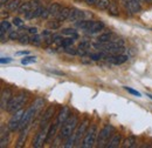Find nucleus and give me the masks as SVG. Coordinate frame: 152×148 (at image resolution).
<instances>
[{
    "instance_id": "obj_31",
    "label": "nucleus",
    "mask_w": 152,
    "mask_h": 148,
    "mask_svg": "<svg viewBox=\"0 0 152 148\" xmlns=\"http://www.w3.org/2000/svg\"><path fill=\"white\" fill-rule=\"evenodd\" d=\"M35 61H37V58L35 56H25L21 60V64L22 65H31V64H34Z\"/></svg>"
},
{
    "instance_id": "obj_20",
    "label": "nucleus",
    "mask_w": 152,
    "mask_h": 148,
    "mask_svg": "<svg viewBox=\"0 0 152 148\" xmlns=\"http://www.w3.org/2000/svg\"><path fill=\"white\" fill-rule=\"evenodd\" d=\"M62 6L57 2H53L49 7H48V12H49V17H53V18H56V16L60 13Z\"/></svg>"
},
{
    "instance_id": "obj_13",
    "label": "nucleus",
    "mask_w": 152,
    "mask_h": 148,
    "mask_svg": "<svg viewBox=\"0 0 152 148\" xmlns=\"http://www.w3.org/2000/svg\"><path fill=\"white\" fill-rule=\"evenodd\" d=\"M54 111H55L54 106H50V107H48V108L46 110L45 114H43V116H42V119H41L40 127H43V126H47V125L50 124V120H52V118H53Z\"/></svg>"
},
{
    "instance_id": "obj_26",
    "label": "nucleus",
    "mask_w": 152,
    "mask_h": 148,
    "mask_svg": "<svg viewBox=\"0 0 152 148\" xmlns=\"http://www.w3.org/2000/svg\"><path fill=\"white\" fill-rule=\"evenodd\" d=\"M113 40V34L111 33H103L97 38V42H109Z\"/></svg>"
},
{
    "instance_id": "obj_21",
    "label": "nucleus",
    "mask_w": 152,
    "mask_h": 148,
    "mask_svg": "<svg viewBox=\"0 0 152 148\" xmlns=\"http://www.w3.org/2000/svg\"><path fill=\"white\" fill-rule=\"evenodd\" d=\"M89 48H90V44H89V42H87V41L81 42V44L78 45V47H77V54L84 56V54H87V53H88Z\"/></svg>"
},
{
    "instance_id": "obj_39",
    "label": "nucleus",
    "mask_w": 152,
    "mask_h": 148,
    "mask_svg": "<svg viewBox=\"0 0 152 148\" xmlns=\"http://www.w3.org/2000/svg\"><path fill=\"white\" fill-rule=\"evenodd\" d=\"M11 61H12L11 58H1V59H0V62H1V64H8V62H11Z\"/></svg>"
},
{
    "instance_id": "obj_27",
    "label": "nucleus",
    "mask_w": 152,
    "mask_h": 148,
    "mask_svg": "<svg viewBox=\"0 0 152 148\" xmlns=\"http://www.w3.org/2000/svg\"><path fill=\"white\" fill-rule=\"evenodd\" d=\"M89 56H90V59H93V60H95V61H98V60L105 59V56H107V53H105V52H102V51H99L98 53H90V54H89Z\"/></svg>"
},
{
    "instance_id": "obj_38",
    "label": "nucleus",
    "mask_w": 152,
    "mask_h": 148,
    "mask_svg": "<svg viewBox=\"0 0 152 148\" xmlns=\"http://www.w3.org/2000/svg\"><path fill=\"white\" fill-rule=\"evenodd\" d=\"M28 32L31 34H38V28L37 27H28Z\"/></svg>"
},
{
    "instance_id": "obj_4",
    "label": "nucleus",
    "mask_w": 152,
    "mask_h": 148,
    "mask_svg": "<svg viewBox=\"0 0 152 148\" xmlns=\"http://www.w3.org/2000/svg\"><path fill=\"white\" fill-rule=\"evenodd\" d=\"M115 128L113 125H105L102 130L98 132L97 134V140H96V144H97V147L99 148H104L108 146L111 136L114 135Z\"/></svg>"
},
{
    "instance_id": "obj_18",
    "label": "nucleus",
    "mask_w": 152,
    "mask_h": 148,
    "mask_svg": "<svg viewBox=\"0 0 152 148\" xmlns=\"http://www.w3.org/2000/svg\"><path fill=\"white\" fill-rule=\"evenodd\" d=\"M121 144H122V136H121V134H114L111 136V139H110V141H109L107 148H117L121 146Z\"/></svg>"
},
{
    "instance_id": "obj_11",
    "label": "nucleus",
    "mask_w": 152,
    "mask_h": 148,
    "mask_svg": "<svg viewBox=\"0 0 152 148\" xmlns=\"http://www.w3.org/2000/svg\"><path fill=\"white\" fill-rule=\"evenodd\" d=\"M107 61L113 64V65H122L128 60V56L121 53V54H110V56H105Z\"/></svg>"
},
{
    "instance_id": "obj_19",
    "label": "nucleus",
    "mask_w": 152,
    "mask_h": 148,
    "mask_svg": "<svg viewBox=\"0 0 152 148\" xmlns=\"http://www.w3.org/2000/svg\"><path fill=\"white\" fill-rule=\"evenodd\" d=\"M28 132H29V126H27V127H25L23 130H21L19 139H18V142H17V147L18 148L23 146V144H25V141H26V138H27V135H28Z\"/></svg>"
},
{
    "instance_id": "obj_32",
    "label": "nucleus",
    "mask_w": 152,
    "mask_h": 148,
    "mask_svg": "<svg viewBox=\"0 0 152 148\" xmlns=\"http://www.w3.org/2000/svg\"><path fill=\"white\" fill-rule=\"evenodd\" d=\"M108 11H109V13L111 14V16H118V8H117V6L115 5V4H110V6L108 7Z\"/></svg>"
},
{
    "instance_id": "obj_22",
    "label": "nucleus",
    "mask_w": 152,
    "mask_h": 148,
    "mask_svg": "<svg viewBox=\"0 0 152 148\" xmlns=\"http://www.w3.org/2000/svg\"><path fill=\"white\" fill-rule=\"evenodd\" d=\"M20 6H21L20 0H11L7 2V10L12 11V12H18Z\"/></svg>"
},
{
    "instance_id": "obj_14",
    "label": "nucleus",
    "mask_w": 152,
    "mask_h": 148,
    "mask_svg": "<svg viewBox=\"0 0 152 148\" xmlns=\"http://www.w3.org/2000/svg\"><path fill=\"white\" fill-rule=\"evenodd\" d=\"M84 17H86V12L84 11H81V10H77V8H72L70 16H69L68 20L73 21V22H77L80 20H83Z\"/></svg>"
},
{
    "instance_id": "obj_25",
    "label": "nucleus",
    "mask_w": 152,
    "mask_h": 148,
    "mask_svg": "<svg viewBox=\"0 0 152 148\" xmlns=\"http://www.w3.org/2000/svg\"><path fill=\"white\" fill-rule=\"evenodd\" d=\"M110 1L109 0H96V7L99 10H108V7L110 6Z\"/></svg>"
},
{
    "instance_id": "obj_35",
    "label": "nucleus",
    "mask_w": 152,
    "mask_h": 148,
    "mask_svg": "<svg viewBox=\"0 0 152 148\" xmlns=\"http://www.w3.org/2000/svg\"><path fill=\"white\" fill-rule=\"evenodd\" d=\"M124 90L125 91H128V92L130 93V94H132V95H136V96H138V98H140L142 96V94L138 92V91H136V90H133L131 87H124Z\"/></svg>"
},
{
    "instance_id": "obj_36",
    "label": "nucleus",
    "mask_w": 152,
    "mask_h": 148,
    "mask_svg": "<svg viewBox=\"0 0 152 148\" xmlns=\"http://www.w3.org/2000/svg\"><path fill=\"white\" fill-rule=\"evenodd\" d=\"M64 52H66V53H68V54H77V50L73 48L72 46H70V47L64 48Z\"/></svg>"
},
{
    "instance_id": "obj_40",
    "label": "nucleus",
    "mask_w": 152,
    "mask_h": 148,
    "mask_svg": "<svg viewBox=\"0 0 152 148\" xmlns=\"http://www.w3.org/2000/svg\"><path fill=\"white\" fill-rule=\"evenodd\" d=\"M86 4H88V5H95L96 4V0H83Z\"/></svg>"
},
{
    "instance_id": "obj_30",
    "label": "nucleus",
    "mask_w": 152,
    "mask_h": 148,
    "mask_svg": "<svg viewBox=\"0 0 152 148\" xmlns=\"http://www.w3.org/2000/svg\"><path fill=\"white\" fill-rule=\"evenodd\" d=\"M10 28H11V24H10V21H7V20H2L1 21V31H0V33L1 34H5V32L6 31H10Z\"/></svg>"
},
{
    "instance_id": "obj_6",
    "label": "nucleus",
    "mask_w": 152,
    "mask_h": 148,
    "mask_svg": "<svg viewBox=\"0 0 152 148\" xmlns=\"http://www.w3.org/2000/svg\"><path fill=\"white\" fill-rule=\"evenodd\" d=\"M49 125L40 127V130L35 134V138L33 140V147L34 148H40L43 146L45 142H47V135H48V130H49Z\"/></svg>"
},
{
    "instance_id": "obj_33",
    "label": "nucleus",
    "mask_w": 152,
    "mask_h": 148,
    "mask_svg": "<svg viewBox=\"0 0 152 148\" xmlns=\"http://www.w3.org/2000/svg\"><path fill=\"white\" fill-rule=\"evenodd\" d=\"M19 42L21 45H27L31 42V38L28 37L27 34H21L19 38Z\"/></svg>"
},
{
    "instance_id": "obj_3",
    "label": "nucleus",
    "mask_w": 152,
    "mask_h": 148,
    "mask_svg": "<svg viewBox=\"0 0 152 148\" xmlns=\"http://www.w3.org/2000/svg\"><path fill=\"white\" fill-rule=\"evenodd\" d=\"M28 98H29V93L26 92V91H20L15 95H13V98L10 101L8 107H7L6 111L8 112V113H12V114L15 113V112H18L19 110H21L23 107V105L26 104V101L28 100Z\"/></svg>"
},
{
    "instance_id": "obj_5",
    "label": "nucleus",
    "mask_w": 152,
    "mask_h": 148,
    "mask_svg": "<svg viewBox=\"0 0 152 148\" xmlns=\"http://www.w3.org/2000/svg\"><path fill=\"white\" fill-rule=\"evenodd\" d=\"M97 125L93 124L91 126H89V128L87 130V133L84 134L83 136V140H82V148H91L94 147V145L96 144V140H97Z\"/></svg>"
},
{
    "instance_id": "obj_44",
    "label": "nucleus",
    "mask_w": 152,
    "mask_h": 148,
    "mask_svg": "<svg viewBox=\"0 0 152 148\" xmlns=\"http://www.w3.org/2000/svg\"><path fill=\"white\" fill-rule=\"evenodd\" d=\"M148 96H149V98H150V99L152 100V94H148Z\"/></svg>"
},
{
    "instance_id": "obj_7",
    "label": "nucleus",
    "mask_w": 152,
    "mask_h": 148,
    "mask_svg": "<svg viewBox=\"0 0 152 148\" xmlns=\"http://www.w3.org/2000/svg\"><path fill=\"white\" fill-rule=\"evenodd\" d=\"M23 113H25V111L22 108L19 110L18 112H15V113H13L12 118L10 119V121L7 124V126L11 130V132H15V130H19L21 120H22V116H23Z\"/></svg>"
},
{
    "instance_id": "obj_43",
    "label": "nucleus",
    "mask_w": 152,
    "mask_h": 148,
    "mask_svg": "<svg viewBox=\"0 0 152 148\" xmlns=\"http://www.w3.org/2000/svg\"><path fill=\"white\" fill-rule=\"evenodd\" d=\"M142 1H143V2H144V1H146V2H150V4L152 2V0H142Z\"/></svg>"
},
{
    "instance_id": "obj_15",
    "label": "nucleus",
    "mask_w": 152,
    "mask_h": 148,
    "mask_svg": "<svg viewBox=\"0 0 152 148\" xmlns=\"http://www.w3.org/2000/svg\"><path fill=\"white\" fill-rule=\"evenodd\" d=\"M10 128H8V126L6 127V130H5V126L4 125H1V135H0V138H1V147L5 148L8 144H10V140H11V134H10Z\"/></svg>"
},
{
    "instance_id": "obj_17",
    "label": "nucleus",
    "mask_w": 152,
    "mask_h": 148,
    "mask_svg": "<svg viewBox=\"0 0 152 148\" xmlns=\"http://www.w3.org/2000/svg\"><path fill=\"white\" fill-rule=\"evenodd\" d=\"M70 11L72 10L69 7H62L61 11H60V13L56 16V20L60 21V22H63V21L68 20L69 16H70Z\"/></svg>"
},
{
    "instance_id": "obj_29",
    "label": "nucleus",
    "mask_w": 152,
    "mask_h": 148,
    "mask_svg": "<svg viewBox=\"0 0 152 148\" xmlns=\"http://www.w3.org/2000/svg\"><path fill=\"white\" fill-rule=\"evenodd\" d=\"M41 42H42L41 36H39V34H33V37L31 38V42H29V44H32V45H34V46H39V45H41Z\"/></svg>"
},
{
    "instance_id": "obj_23",
    "label": "nucleus",
    "mask_w": 152,
    "mask_h": 148,
    "mask_svg": "<svg viewBox=\"0 0 152 148\" xmlns=\"http://www.w3.org/2000/svg\"><path fill=\"white\" fill-rule=\"evenodd\" d=\"M122 144H123V145H122L123 148H132L136 146L137 141H136V138H134V136H129V138H126Z\"/></svg>"
},
{
    "instance_id": "obj_1",
    "label": "nucleus",
    "mask_w": 152,
    "mask_h": 148,
    "mask_svg": "<svg viewBox=\"0 0 152 148\" xmlns=\"http://www.w3.org/2000/svg\"><path fill=\"white\" fill-rule=\"evenodd\" d=\"M43 105H45V100L42 98H37L34 100V102L23 113V116H22V120H21V124H20V127H19L20 130H23L25 127H27V126L31 125V122L33 121V119L43 108Z\"/></svg>"
},
{
    "instance_id": "obj_24",
    "label": "nucleus",
    "mask_w": 152,
    "mask_h": 148,
    "mask_svg": "<svg viewBox=\"0 0 152 148\" xmlns=\"http://www.w3.org/2000/svg\"><path fill=\"white\" fill-rule=\"evenodd\" d=\"M31 11H32V6H31V2L28 1V2L21 4V6H20L19 10H18V13H20V14H27Z\"/></svg>"
},
{
    "instance_id": "obj_12",
    "label": "nucleus",
    "mask_w": 152,
    "mask_h": 148,
    "mask_svg": "<svg viewBox=\"0 0 152 148\" xmlns=\"http://www.w3.org/2000/svg\"><path fill=\"white\" fill-rule=\"evenodd\" d=\"M72 115V112H70V108L68 106H63L61 108V111L58 112L57 114V118H56V122L61 126L64 121H67L69 119V116Z\"/></svg>"
},
{
    "instance_id": "obj_41",
    "label": "nucleus",
    "mask_w": 152,
    "mask_h": 148,
    "mask_svg": "<svg viewBox=\"0 0 152 148\" xmlns=\"http://www.w3.org/2000/svg\"><path fill=\"white\" fill-rule=\"evenodd\" d=\"M23 54L26 56V54H28V52H18L17 53V56H23Z\"/></svg>"
},
{
    "instance_id": "obj_42",
    "label": "nucleus",
    "mask_w": 152,
    "mask_h": 148,
    "mask_svg": "<svg viewBox=\"0 0 152 148\" xmlns=\"http://www.w3.org/2000/svg\"><path fill=\"white\" fill-rule=\"evenodd\" d=\"M6 2H8V0H0V4H1V6H4Z\"/></svg>"
},
{
    "instance_id": "obj_16",
    "label": "nucleus",
    "mask_w": 152,
    "mask_h": 148,
    "mask_svg": "<svg viewBox=\"0 0 152 148\" xmlns=\"http://www.w3.org/2000/svg\"><path fill=\"white\" fill-rule=\"evenodd\" d=\"M103 28H104V24L102 21H91V25L87 32L90 34H95V33H98L99 31H102Z\"/></svg>"
},
{
    "instance_id": "obj_10",
    "label": "nucleus",
    "mask_w": 152,
    "mask_h": 148,
    "mask_svg": "<svg viewBox=\"0 0 152 148\" xmlns=\"http://www.w3.org/2000/svg\"><path fill=\"white\" fill-rule=\"evenodd\" d=\"M125 7L133 14L139 13L142 11V4L138 0H123Z\"/></svg>"
},
{
    "instance_id": "obj_28",
    "label": "nucleus",
    "mask_w": 152,
    "mask_h": 148,
    "mask_svg": "<svg viewBox=\"0 0 152 148\" xmlns=\"http://www.w3.org/2000/svg\"><path fill=\"white\" fill-rule=\"evenodd\" d=\"M61 33L64 34V36H69V37L73 38V39H77V33H76V31L74 28H63L61 31Z\"/></svg>"
},
{
    "instance_id": "obj_8",
    "label": "nucleus",
    "mask_w": 152,
    "mask_h": 148,
    "mask_svg": "<svg viewBox=\"0 0 152 148\" xmlns=\"http://www.w3.org/2000/svg\"><path fill=\"white\" fill-rule=\"evenodd\" d=\"M12 98H13V92H12L11 88L6 87V88L2 90L1 95H0V106H1V111L7 110L8 104H10V101L12 100Z\"/></svg>"
},
{
    "instance_id": "obj_34",
    "label": "nucleus",
    "mask_w": 152,
    "mask_h": 148,
    "mask_svg": "<svg viewBox=\"0 0 152 148\" xmlns=\"http://www.w3.org/2000/svg\"><path fill=\"white\" fill-rule=\"evenodd\" d=\"M20 36H21V34H20V31H11L8 38H10L11 40H19Z\"/></svg>"
},
{
    "instance_id": "obj_37",
    "label": "nucleus",
    "mask_w": 152,
    "mask_h": 148,
    "mask_svg": "<svg viewBox=\"0 0 152 148\" xmlns=\"http://www.w3.org/2000/svg\"><path fill=\"white\" fill-rule=\"evenodd\" d=\"M13 25L21 27V26L23 25V21H22V19H20V18H14L13 19Z\"/></svg>"
},
{
    "instance_id": "obj_9",
    "label": "nucleus",
    "mask_w": 152,
    "mask_h": 148,
    "mask_svg": "<svg viewBox=\"0 0 152 148\" xmlns=\"http://www.w3.org/2000/svg\"><path fill=\"white\" fill-rule=\"evenodd\" d=\"M89 126H90V125H89V120H88V119H84V120L77 126L76 130L74 132L75 138H76V146H78V144H80V141H81V138L84 136V134L87 133Z\"/></svg>"
},
{
    "instance_id": "obj_2",
    "label": "nucleus",
    "mask_w": 152,
    "mask_h": 148,
    "mask_svg": "<svg viewBox=\"0 0 152 148\" xmlns=\"http://www.w3.org/2000/svg\"><path fill=\"white\" fill-rule=\"evenodd\" d=\"M77 126H78V116H77V115H70L69 119H68L67 121H64V122L61 125L58 136H60L62 140L68 139V138L76 130Z\"/></svg>"
}]
</instances>
